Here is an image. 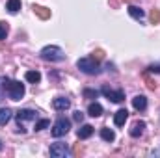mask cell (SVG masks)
<instances>
[{"instance_id": "ffe728a7", "label": "cell", "mask_w": 160, "mask_h": 158, "mask_svg": "<svg viewBox=\"0 0 160 158\" xmlns=\"http://www.w3.org/2000/svg\"><path fill=\"white\" fill-rule=\"evenodd\" d=\"M8 32H9V26H8V22L0 21V41H4L6 37H8Z\"/></svg>"}, {"instance_id": "30bf717a", "label": "cell", "mask_w": 160, "mask_h": 158, "mask_svg": "<svg viewBox=\"0 0 160 158\" xmlns=\"http://www.w3.org/2000/svg\"><path fill=\"white\" fill-rule=\"evenodd\" d=\"M127 119H128V112L125 108H121V110L116 112V116H114V123H116V126H123Z\"/></svg>"}, {"instance_id": "7c38bea8", "label": "cell", "mask_w": 160, "mask_h": 158, "mask_svg": "<svg viewBox=\"0 0 160 158\" xmlns=\"http://www.w3.org/2000/svg\"><path fill=\"white\" fill-rule=\"evenodd\" d=\"M128 15L132 19H136V21H142L145 17V11L142 7H136V6H128Z\"/></svg>"}, {"instance_id": "52a82bcc", "label": "cell", "mask_w": 160, "mask_h": 158, "mask_svg": "<svg viewBox=\"0 0 160 158\" xmlns=\"http://www.w3.org/2000/svg\"><path fill=\"white\" fill-rule=\"evenodd\" d=\"M15 119H17V123H19V126H22V123L24 121H32V119H36V112L34 110H19L17 114H15Z\"/></svg>"}, {"instance_id": "7402d4cb", "label": "cell", "mask_w": 160, "mask_h": 158, "mask_svg": "<svg viewBox=\"0 0 160 158\" xmlns=\"http://www.w3.org/2000/svg\"><path fill=\"white\" fill-rule=\"evenodd\" d=\"M48 125H50V121H48V119H41V121L36 123V130H45Z\"/></svg>"}, {"instance_id": "4316f807", "label": "cell", "mask_w": 160, "mask_h": 158, "mask_svg": "<svg viewBox=\"0 0 160 158\" xmlns=\"http://www.w3.org/2000/svg\"><path fill=\"white\" fill-rule=\"evenodd\" d=\"M0 147H2V145H0Z\"/></svg>"}, {"instance_id": "e0dca14e", "label": "cell", "mask_w": 160, "mask_h": 158, "mask_svg": "<svg viewBox=\"0 0 160 158\" xmlns=\"http://www.w3.org/2000/svg\"><path fill=\"white\" fill-rule=\"evenodd\" d=\"M24 78H26V82H30V84H38L41 80V73L39 71H26Z\"/></svg>"}, {"instance_id": "277c9868", "label": "cell", "mask_w": 160, "mask_h": 158, "mask_svg": "<svg viewBox=\"0 0 160 158\" xmlns=\"http://www.w3.org/2000/svg\"><path fill=\"white\" fill-rule=\"evenodd\" d=\"M69 128H71V121L67 117H58L56 119V123L52 125V136L54 138H62V136H65L67 132H69Z\"/></svg>"}, {"instance_id": "cb8c5ba5", "label": "cell", "mask_w": 160, "mask_h": 158, "mask_svg": "<svg viewBox=\"0 0 160 158\" xmlns=\"http://www.w3.org/2000/svg\"><path fill=\"white\" fill-rule=\"evenodd\" d=\"M73 119H75V121H78V123H82V119H84V114H82L80 110H77V112L73 114Z\"/></svg>"}, {"instance_id": "9a60e30c", "label": "cell", "mask_w": 160, "mask_h": 158, "mask_svg": "<svg viewBox=\"0 0 160 158\" xmlns=\"http://www.w3.org/2000/svg\"><path fill=\"white\" fill-rule=\"evenodd\" d=\"M32 9H34V13H36L39 19H43V21L50 19V9H47V7H43V6H34Z\"/></svg>"}, {"instance_id": "8992f818", "label": "cell", "mask_w": 160, "mask_h": 158, "mask_svg": "<svg viewBox=\"0 0 160 158\" xmlns=\"http://www.w3.org/2000/svg\"><path fill=\"white\" fill-rule=\"evenodd\" d=\"M101 93L102 95H106L112 102H121V101H125V93H123V89H118V91H114V89H110V87H102L101 89Z\"/></svg>"}, {"instance_id": "484cf974", "label": "cell", "mask_w": 160, "mask_h": 158, "mask_svg": "<svg viewBox=\"0 0 160 158\" xmlns=\"http://www.w3.org/2000/svg\"><path fill=\"white\" fill-rule=\"evenodd\" d=\"M125 2H128V0H125Z\"/></svg>"}, {"instance_id": "6da1fadb", "label": "cell", "mask_w": 160, "mask_h": 158, "mask_svg": "<svg viewBox=\"0 0 160 158\" xmlns=\"http://www.w3.org/2000/svg\"><path fill=\"white\" fill-rule=\"evenodd\" d=\"M2 84H4V91L8 93L11 101H21L24 97V84L9 78H2Z\"/></svg>"}, {"instance_id": "ba28073f", "label": "cell", "mask_w": 160, "mask_h": 158, "mask_svg": "<svg viewBox=\"0 0 160 158\" xmlns=\"http://www.w3.org/2000/svg\"><path fill=\"white\" fill-rule=\"evenodd\" d=\"M52 106H54V110L63 112V110H67V108L71 106V101H69V99H65V97H56V99L52 101Z\"/></svg>"}, {"instance_id": "44dd1931", "label": "cell", "mask_w": 160, "mask_h": 158, "mask_svg": "<svg viewBox=\"0 0 160 158\" xmlns=\"http://www.w3.org/2000/svg\"><path fill=\"white\" fill-rule=\"evenodd\" d=\"M84 97L86 99H97L99 97V91L97 89H84Z\"/></svg>"}, {"instance_id": "8fae6325", "label": "cell", "mask_w": 160, "mask_h": 158, "mask_svg": "<svg viewBox=\"0 0 160 158\" xmlns=\"http://www.w3.org/2000/svg\"><path fill=\"white\" fill-rule=\"evenodd\" d=\"M143 130H145V123H143V121H136V123L132 125V128H130V136H132V138H140V136L143 134Z\"/></svg>"}, {"instance_id": "603a6c76", "label": "cell", "mask_w": 160, "mask_h": 158, "mask_svg": "<svg viewBox=\"0 0 160 158\" xmlns=\"http://www.w3.org/2000/svg\"><path fill=\"white\" fill-rule=\"evenodd\" d=\"M151 21H153V24L160 22V11L158 9H153V11H151Z\"/></svg>"}, {"instance_id": "3957f363", "label": "cell", "mask_w": 160, "mask_h": 158, "mask_svg": "<svg viewBox=\"0 0 160 158\" xmlns=\"http://www.w3.org/2000/svg\"><path fill=\"white\" fill-rule=\"evenodd\" d=\"M77 67L82 73H86V75H99L101 73L99 63L95 62V58H80L77 62Z\"/></svg>"}, {"instance_id": "ac0fdd59", "label": "cell", "mask_w": 160, "mask_h": 158, "mask_svg": "<svg viewBox=\"0 0 160 158\" xmlns=\"http://www.w3.org/2000/svg\"><path fill=\"white\" fill-rule=\"evenodd\" d=\"M101 138L104 141H114L116 140V132L112 128H101Z\"/></svg>"}, {"instance_id": "5b68a950", "label": "cell", "mask_w": 160, "mask_h": 158, "mask_svg": "<svg viewBox=\"0 0 160 158\" xmlns=\"http://www.w3.org/2000/svg\"><path fill=\"white\" fill-rule=\"evenodd\" d=\"M67 155H69V149H67V145H65V143L56 141V143H52V145H50V156H54V158H65Z\"/></svg>"}, {"instance_id": "9c48e42d", "label": "cell", "mask_w": 160, "mask_h": 158, "mask_svg": "<svg viewBox=\"0 0 160 158\" xmlns=\"http://www.w3.org/2000/svg\"><path fill=\"white\" fill-rule=\"evenodd\" d=\"M132 106H134L138 112H143V110L147 108V97H145V95H136V97L132 99Z\"/></svg>"}, {"instance_id": "d4e9b609", "label": "cell", "mask_w": 160, "mask_h": 158, "mask_svg": "<svg viewBox=\"0 0 160 158\" xmlns=\"http://www.w3.org/2000/svg\"><path fill=\"white\" fill-rule=\"evenodd\" d=\"M147 71H149V73H157V75H160V65H149Z\"/></svg>"}, {"instance_id": "5bb4252c", "label": "cell", "mask_w": 160, "mask_h": 158, "mask_svg": "<svg viewBox=\"0 0 160 158\" xmlns=\"http://www.w3.org/2000/svg\"><path fill=\"white\" fill-rule=\"evenodd\" d=\"M93 130H95V128H93L91 125H82L78 128V138L80 140H88V138L93 134Z\"/></svg>"}, {"instance_id": "2e32d148", "label": "cell", "mask_w": 160, "mask_h": 158, "mask_svg": "<svg viewBox=\"0 0 160 158\" xmlns=\"http://www.w3.org/2000/svg\"><path fill=\"white\" fill-rule=\"evenodd\" d=\"M13 116V112L9 110V108H0V125L4 126V125H8L9 123V119Z\"/></svg>"}, {"instance_id": "4fadbf2b", "label": "cell", "mask_w": 160, "mask_h": 158, "mask_svg": "<svg viewBox=\"0 0 160 158\" xmlns=\"http://www.w3.org/2000/svg\"><path fill=\"white\" fill-rule=\"evenodd\" d=\"M88 116H91V117L102 116V106H101L99 102H91V104L88 106Z\"/></svg>"}, {"instance_id": "d6986e66", "label": "cell", "mask_w": 160, "mask_h": 158, "mask_svg": "<svg viewBox=\"0 0 160 158\" xmlns=\"http://www.w3.org/2000/svg\"><path fill=\"white\" fill-rule=\"evenodd\" d=\"M6 9H8L9 13H17V11L21 9V0H8V2H6Z\"/></svg>"}, {"instance_id": "7a4b0ae2", "label": "cell", "mask_w": 160, "mask_h": 158, "mask_svg": "<svg viewBox=\"0 0 160 158\" xmlns=\"http://www.w3.org/2000/svg\"><path fill=\"white\" fill-rule=\"evenodd\" d=\"M39 54H41V58H43V60H47V62H63V60H65L63 50H62L60 47H54V45L45 47Z\"/></svg>"}]
</instances>
